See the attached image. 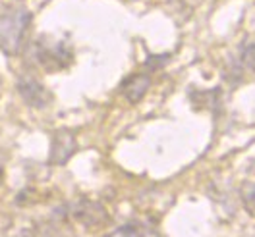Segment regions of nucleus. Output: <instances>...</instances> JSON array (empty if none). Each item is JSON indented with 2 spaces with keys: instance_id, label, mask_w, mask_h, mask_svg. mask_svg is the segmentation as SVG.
<instances>
[{
  "instance_id": "nucleus-6",
  "label": "nucleus",
  "mask_w": 255,
  "mask_h": 237,
  "mask_svg": "<svg viewBox=\"0 0 255 237\" xmlns=\"http://www.w3.org/2000/svg\"><path fill=\"white\" fill-rule=\"evenodd\" d=\"M151 89V78L147 74H133L122 85V95L129 104H137Z\"/></svg>"
},
{
  "instance_id": "nucleus-8",
  "label": "nucleus",
  "mask_w": 255,
  "mask_h": 237,
  "mask_svg": "<svg viewBox=\"0 0 255 237\" xmlns=\"http://www.w3.org/2000/svg\"><path fill=\"white\" fill-rule=\"evenodd\" d=\"M242 64L246 70H250L252 74H255V43L248 45L242 50Z\"/></svg>"
},
{
  "instance_id": "nucleus-9",
  "label": "nucleus",
  "mask_w": 255,
  "mask_h": 237,
  "mask_svg": "<svg viewBox=\"0 0 255 237\" xmlns=\"http://www.w3.org/2000/svg\"><path fill=\"white\" fill-rule=\"evenodd\" d=\"M103 237H139V234H137L135 226L126 224V226H120V228L112 230L111 234H107V236H103Z\"/></svg>"
},
{
  "instance_id": "nucleus-4",
  "label": "nucleus",
  "mask_w": 255,
  "mask_h": 237,
  "mask_svg": "<svg viewBox=\"0 0 255 237\" xmlns=\"http://www.w3.org/2000/svg\"><path fill=\"white\" fill-rule=\"evenodd\" d=\"M17 93L23 98V102L29 104L31 108H45L52 100V95L48 93L47 87L41 81L29 78V76L17 79Z\"/></svg>"
},
{
  "instance_id": "nucleus-7",
  "label": "nucleus",
  "mask_w": 255,
  "mask_h": 237,
  "mask_svg": "<svg viewBox=\"0 0 255 237\" xmlns=\"http://www.w3.org/2000/svg\"><path fill=\"white\" fill-rule=\"evenodd\" d=\"M242 201H244L246 210L255 218V183L246 181V183L242 185Z\"/></svg>"
},
{
  "instance_id": "nucleus-3",
  "label": "nucleus",
  "mask_w": 255,
  "mask_h": 237,
  "mask_svg": "<svg viewBox=\"0 0 255 237\" xmlns=\"http://www.w3.org/2000/svg\"><path fill=\"white\" fill-rule=\"evenodd\" d=\"M78 151V141L76 135L68 129H58L52 133L50 139V153H48V164L52 166H64L74 153Z\"/></svg>"
},
{
  "instance_id": "nucleus-2",
  "label": "nucleus",
  "mask_w": 255,
  "mask_h": 237,
  "mask_svg": "<svg viewBox=\"0 0 255 237\" xmlns=\"http://www.w3.org/2000/svg\"><path fill=\"white\" fill-rule=\"evenodd\" d=\"M35 56L47 72L62 70L72 62V50L60 41H43L41 39L35 47Z\"/></svg>"
},
{
  "instance_id": "nucleus-5",
  "label": "nucleus",
  "mask_w": 255,
  "mask_h": 237,
  "mask_svg": "<svg viewBox=\"0 0 255 237\" xmlns=\"http://www.w3.org/2000/svg\"><path fill=\"white\" fill-rule=\"evenodd\" d=\"M74 216L78 222L89 226V228L101 226V224L109 220V214H107L105 206L95 203V201H89V199H83L74 206Z\"/></svg>"
},
{
  "instance_id": "nucleus-1",
  "label": "nucleus",
  "mask_w": 255,
  "mask_h": 237,
  "mask_svg": "<svg viewBox=\"0 0 255 237\" xmlns=\"http://www.w3.org/2000/svg\"><path fill=\"white\" fill-rule=\"evenodd\" d=\"M29 23L31 12L25 8H14L0 14V50L4 54L14 56L21 50Z\"/></svg>"
}]
</instances>
